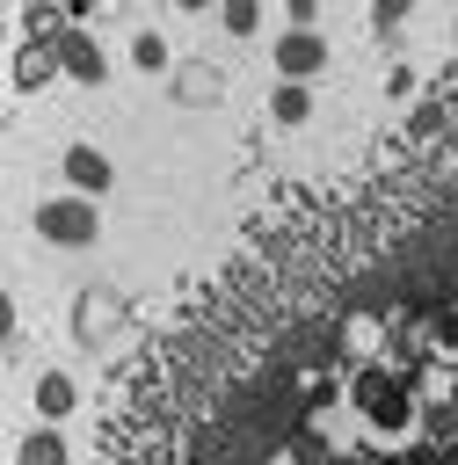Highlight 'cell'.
Segmentation results:
<instances>
[{"label":"cell","instance_id":"obj_11","mask_svg":"<svg viewBox=\"0 0 458 465\" xmlns=\"http://www.w3.org/2000/svg\"><path fill=\"white\" fill-rule=\"evenodd\" d=\"M378 465H436V443H422V436H407V443H385V450H378Z\"/></svg>","mask_w":458,"mask_h":465},{"label":"cell","instance_id":"obj_2","mask_svg":"<svg viewBox=\"0 0 458 465\" xmlns=\"http://www.w3.org/2000/svg\"><path fill=\"white\" fill-rule=\"evenodd\" d=\"M36 232H44L51 247H87V240L102 232V203H95V196H73V189H65V196H44V203H36Z\"/></svg>","mask_w":458,"mask_h":465},{"label":"cell","instance_id":"obj_15","mask_svg":"<svg viewBox=\"0 0 458 465\" xmlns=\"http://www.w3.org/2000/svg\"><path fill=\"white\" fill-rule=\"evenodd\" d=\"M385 94H393V102H407V94H414V73H407V65H393V73H385Z\"/></svg>","mask_w":458,"mask_h":465},{"label":"cell","instance_id":"obj_5","mask_svg":"<svg viewBox=\"0 0 458 465\" xmlns=\"http://www.w3.org/2000/svg\"><path fill=\"white\" fill-rule=\"evenodd\" d=\"M327 65V36L320 29H284L276 36V80H313Z\"/></svg>","mask_w":458,"mask_h":465},{"label":"cell","instance_id":"obj_17","mask_svg":"<svg viewBox=\"0 0 458 465\" xmlns=\"http://www.w3.org/2000/svg\"><path fill=\"white\" fill-rule=\"evenodd\" d=\"M7 334H15V298L0 291V341H7Z\"/></svg>","mask_w":458,"mask_h":465},{"label":"cell","instance_id":"obj_16","mask_svg":"<svg viewBox=\"0 0 458 465\" xmlns=\"http://www.w3.org/2000/svg\"><path fill=\"white\" fill-rule=\"evenodd\" d=\"M95 7H102V0H58V15H65V22H87Z\"/></svg>","mask_w":458,"mask_h":465},{"label":"cell","instance_id":"obj_12","mask_svg":"<svg viewBox=\"0 0 458 465\" xmlns=\"http://www.w3.org/2000/svg\"><path fill=\"white\" fill-rule=\"evenodd\" d=\"M44 73H58V51H44V44H29V51H22V65H15V80H22V87H36Z\"/></svg>","mask_w":458,"mask_h":465},{"label":"cell","instance_id":"obj_19","mask_svg":"<svg viewBox=\"0 0 458 465\" xmlns=\"http://www.w3.org/2000/svg\"><path fill=\"white\" fill-rule=\"evenodd\" d=\"M174 7H182V15H211L218 0H174Z\"/></svg>","mask_w":458,"mask_h":465},{"label":"cell","instance_id":"obj_18","mask_svg":"<svg viewBox=\"0 0 458 465\" xmlns=\"http://www.w3.org/2000/svg\"><path fill=\"white\" fill-rule=\"evenodd\" d=\"M407 7H414V0H378V22H400Z\"/></svg>","mask_w":458,"mask_h":465},{"label":"cell","instance_id":"obj_6","mask_svg":"<svg viewBox=\"0 0 458 465\" xmlns=\"http://www.w3.org/2000/svg\"><path fill=\"white\" fill-rule=\"evenodd\" d=\"M29 407H36V421H65V414L80 407V378H73V371H36Z\"/></svg>","mask_w":458,"mask_h":465},{"label":"cell","instance_id":"obj_3","mask_svg":"<svg viewBox=\"0 0 458 465\" xmlns=\"http://www.w3.org/2000/svg\"><path fill=\"white\" fill-rule=\"evenodd\" d=\"M58 174H65V189H73V196H95V203L116 189V160H109L102 145H87V138H73V145L58 153Z\"/></svg>","mask_w":458,"mask_h":465},{"label":"cell","instance_id":"obj_20","mask_svg":"<svg viewBox=\"0 0 458 465\" xmlns=\"http://www.w3.org/2000/svg\"><path fill=\"white\" fill-rule=\"evenodd\" d=\"M436 465H458V443H443V450H436Z\"/></svg>","mask_w":458,"mask_h":465},{"label":"cell","instance_id":"obj_10","mask_svg":"<svg viewBox=\"0 0 458 465\" xmlns=\"http://www.w3.org/2000/svg\"><path fill=\"white\" fill-rule=\"evenodd\" d=\"M218 15H225V36H254L262 29V0H218Z\"/></svg>","mask_w":458,"mask_h":465},{"label":"cell","instance_id":"obj_14","mask_svg":"<svg viewBox=\"0 0 458 465\" xmlns=\"http://www.w3.org/2000/svg\"><path fill=\"white\" fill-rule=\"evenodd\" d=\"M284 22H291V29H313V22H320V0H284Z\"/></svg>","mask_w":458,"mask_h":465},{"label":"cell","instance_id":"obj_1","mask_svg":"<svg viewBox=\"0 0 458 465\" xmlns=\"http://www.w3.org/2000/svg\"><path fill=\"white\" fill-rule=\"evenodd\" d=\"M349 407H356V421H363L378 443H407V436L422 429L414 385H407L400 371H385V363H363V371L349 378Z\"/></svg>","mask_w":458,"mask_h":465},{"label":"cell","instance_id":"obj_9","mask_svg":"<svg viewBox=\"0 0 458 465\" xmlns=\"http://www.w3.org/2000/svg\"><path fill=\"white\" fill-rule=\"evenodd\" d=\"M131 65H138V73H167V36H160V29H138V36H131Z\"/></svg>","mask_w":458,"mask_h":465},{"label":"cell","instance_id":"obj_7","mask_svg":"<svg viewBox=\"0 0 458 465\" xmlns=\"http://www.w3.org/2000/svg\"><path fill=\"white\" fill-rule=\"evenodd\" d=\"M15 465H73V450H65L58 421H36V429L15 443Z\"/></svg>","mask_w":458,"mask_h":465},{"label":"cell","instance_id":"obj_8","mask_svg":"<svg viewBox=\"0 0 458 465\" xmlns=\"http://www.w3.org/2000/svg\"><path fill=\"white\" fill-rule=\"evenodd\" d=\"M269 116H276V124H305V116H313V87H305V80H276Z\"/></svg>","mask_w":458,"mask_h":465},{"label":"cell","instance_id":"obj_4","mask_svg":"<svg viewBox=\"0 0 458 465\" xmlns=\"http://www.w3.org/2000/svg\"><path fill=\"white\" fill-rule=\"evenodd\" d=\"M51 51H58V73H65V80H80V87H102V80H109V51H102V44H95L80 22H73V29H65Z\"/></svg>","mask_w":458,"mask_h":465},{"label":"cell","instance_id":"obj_13","mask_svg":"<svg viewBox=\"0 0 458 465\" xmlns=\"http://www.w3.org/2000/svg\"><path fill=\"white\" fill-rule=\"evenodd\" d=\"M429 349L458 363V305H443V312H436V327H429Z\"/></svg>","mask_w":458,"mask_h":465}]
</instances>
